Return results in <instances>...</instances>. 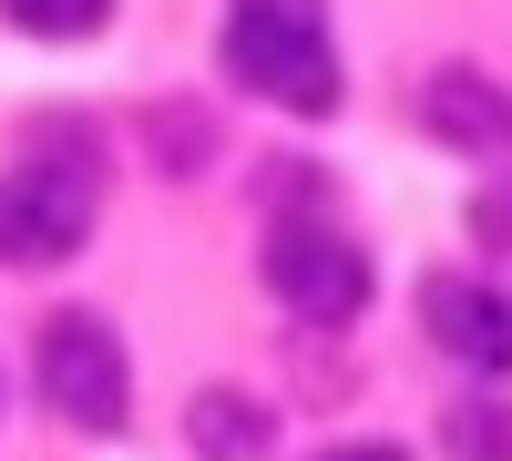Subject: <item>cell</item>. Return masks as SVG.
Wrapping results in <instances>:
<instances>
[{
  "label": "cell",
  "mask_w": 512,
  "mask_h": 461,
  "mask_svg": "<svg viewBox=\"0 0 512 461\" xmlns=\"http://www.w3.org/2000/svg\"><path fill=\"white\" fill-rule=\"evenodd\" d=\"M0 11H11V31H31V41H93L113 21V0H0Z\"/></svg>",
  "instance_id": "cell-8"
},
{
  "label": "cell",
  "mask_w": 512,
  "mask_h": 461,
  "mask_svg": "<svg viewBox=\"0 0 512 461\" xmlns=\"http://www.w3.org/2000/svg\"><path fill=\"white\" fill-rule=\"evenodd\" d=\"M103 216V175L82 154H31L0 175V257L11 267H62Z\"/></svg>",
  "instance_id": "cell-2"
},
{
  "label": "cell",
  "mask_w": 512,
  "mask_h": 461,
  "mask_svg": "<svg viewBox=\"0 0 512 461\" xmlns=\"http://www.w3.org/2000/svg\"><path fill=\"white\" fill-rule=\"evenodd\" d=\"M185 431H195L205 461H267V451H277V421H267L246 390H205V400L185 410Z\"/></svg>",
  "instance_id": "cell-7"
},
{
  "label": "cell",
  "mask_w": 512,
  "mask_h": 461,
  "mask_svg": "<svg viewBox=\"0 0 512 461\" xmlns=\"http://www.w3.org/2000/svg\"><path fill=\"white\" fill-rule=\"evenodd\" d=\"M420 123H431L441 144L482 154V164H512V93L492 72H472V62H451V72L420 82Z\"/></svg>",
  "instance_id": "cell-5"
},
{
  "label": "cell",
  "mask_w": 512,
  "mask_h": 461,
  "mask_svg": "<svg viewBox=\"0 0 512 461\" xmlns=\"http://www.w3.org/2000/svg\"><path fill=\"white\" fill-rule=\"evenodd\" d=\"M451 451L461 461H512V421H502L492 400H461L451 410Z\"/></svg>",
  "instance_id": "cell-9"
},
{
  "label": "cell",
  "mask_w": 512,
  "mask_h": 461,
  "mask_svg": "<svg viewBox=\"0 0 512 461\" xmlns=\"http://www.w3.org/2000/svg\"><path fill=\"white\" fill-rule=\"evenodd\" d=\"M420 318L461 369H512V298H492L472 277H420Z\"/></svg>",
  "instance_id": "cell-6"
},
{
  "label": "cell",
  "mask_w": 512,
  "mask_h": 461,
  "mask_svg": "<svg viewBox=\"0 0 512 461\" xmlns=\"http://www.w3.org/2000/svg\"><path fill=\"white\" fill-rule=\"evenodd\" d=\"M267 287L297 308V318H318V328H338V318H359L369 308V257L338 226H308V216H287L277 236H267Z\"/></svg>",
  "instance_id": "cell-4"
},
{
  "label": "cell",
  "mask_w": 512,
  "mask_h": 461,
  "mask_svg": "<svg viewBox=\"0 0 512 461\" xmlns=\"http://www.w3.org/2000/svg\"><path fill=\"white\" fill-rule=\"evenodd\" d=\"M31 369H41V400H52L72 431H123V410H134V359H123V339L93 308L41 318V359Z\"/></svg>",
  "instance_id": "cell-3"
},
{
  "label": "cell",
  "mask_w": 512,
  "mask_h": 461,
  "mask_svg": "<svg viewBox=\"0 0 512 461\" xmlns=\"http://www.w3.org/2000/svg\"><path fill=\"white\" fill-rule=\"evenodd\" d=\"M226 72L277 113H338V52H328V0H226Z\"/></svg>",
  "instance_id": "cell-1"
}]
</instances>
